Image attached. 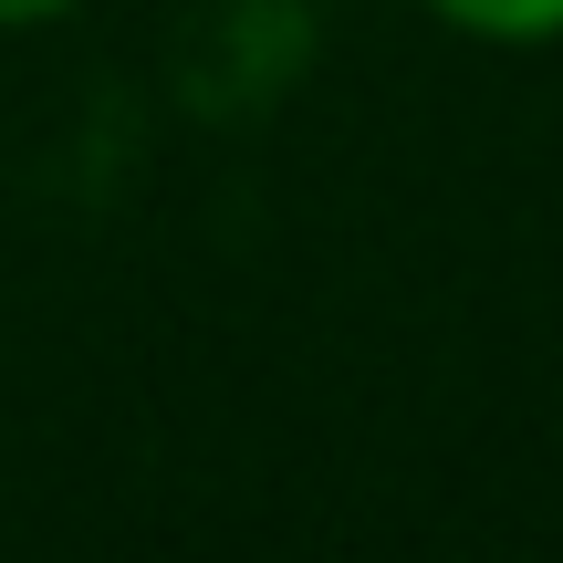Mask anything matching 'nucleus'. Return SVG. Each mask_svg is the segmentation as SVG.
<instances>
[{
  "mask_svg": "<svg viewBox=\"0 0 563 563\" xmlns=\"http://www.w3.org/2000/svg\"><path fill=\"white\" fill-rule=\"evenodd\" d=\"M439 32L460 42H490V53H543L563 42V0H418Z\"/></svg>",
  "mask_w": 563,
  "mask_h": 563,
  "instance_id": "f257e3e1",
  "label": "nucleus"
},
{
  "mask_svg": "<svg viewBox=\"0 0 563 563\" xmlns=\"http://www.w3.org/2000/svg\"><path fill=\"white\" fill-rule=\"evenodd\" d=\"M84 0H0V32H53V21H74Z\"/></svg>",
  "mask_w": 563,
  "mask_h": 563,
  "instance_id": "f03ea898",
  "label": "nucleus"
}]
</instances>
